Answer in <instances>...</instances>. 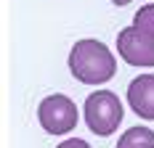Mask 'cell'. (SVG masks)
<instances>
[{"label": "cell", "mask_w": 154, "mask_h": 148, "mask_svg": "<svg viewBox=\"0 0 154 148\" xmlns=\"http://www.w3.org/2000/svg\"><path fill=\"white\" fill-rule=\"evenodd\" d=\"M85 122L91 127V132L106 138L112 135L120 122H122V103L117 98V93L112 90H96L85 98Z\"/></svg>", "instance_id": "2"}, {"label": "cell", "mask_w": 154, "mask_h": 148, "mask_svg": "<svg viewBox=\"0 0 154 148\" xmlns=\"http://www.w3.org/2000/svg\"><path fill=\"white\" fill-rule=\"evenodd\" d=\"M128 103L138 119L154 122V74L136 77L128 85Z\"/></svg>", "instance_id": "5"}, {"label": "cell", "mask_w": 154, "mask_h": 148, "mask_svg": "<svg viewBox=\"0 0 154 148\" xmlns=\"http://www.w3.org/2000/svg\"><path fill=\"white\" fill-rule=\"evenodd\" d=\"M117 53L130 66H154V34L128 27L117 34Z\"/></svg>", "instance_id": "4"}, {"label": "cell", "mask_w": 154, "mask_h": 148, "mask_svg": "<svg viewBox=\"0 0 154 148\" xmlns=\"http://www.w3.org/2000/svg\"><path fill=\"white\" fill-rule=\"evenodd\" d=\"M117 148H154V132L149 127H130L117 140Z\"/></svg>", "instance_id": "6"}, {"label": "cell", "mask_w": 154, "mask_h": 148, "mask_svg": "<svg viewBox=\"0 0 154 148\" xmlns=\"http://www.w3.org/2000/svg\"><path fill=\"white\" fill-rule=\"evenodd\" d=\"M37 119L48 135H66L77 127V106L72 98L56 93V95L43 98L37 108Z\"/></svg>", "instance_id": "3"}, {"label": "cell", "mask_w": 154, "mask_h": 148, "mask_svg": "<svg viewBox=\"0 0 154 148\" xmlns=\"http://www.w3.org/2000/svg\"><path fill=\"white\" fill-rule=\"evenodd\" d=\"M133 27L143 29L146 34H154V3H146V5H141L138 11H136Z\"/></svg>", "instance_id": "7"}, {"label": "cell", "mask_w": 154, "mask_h": 148, "mask_svg": "<svg viewBox=\"0 0 154 148\" xmlns=\"http://www.w3.org/2000/svg\"><path fill=\"white\" fill-rule=\"evenodd\" d=\"M69 72L85 85H104L117 74V58L101 40H80L69 50Z\"/></svg>", "instance_id": "1"}, {"label": "cell", "mask_w": 154, "mask_h": 148, "mask_svg": "<svg viewBox=\"0 0 154 148\" xmlns=\"http://www.w3.org/2000/svg\"><path fill=\"white\" fill-rule=\"evenodd\" d=\"M114 5H128V3H133V0H112Z\"/></svg>", "instance_id": "9"}, {"label": "cell", "mask_w": 154, "mask_h": 148, "mask_svg": "<svg viewBox=\"0 0 154 148\" xmlns=\"http://www.w3.org/2000/svg\"><path fill=\"white\" fill-rule=\"evenodd\" d=\"M56 148H91L85 140H80V138H72V140H61Z\"/></svg>", "instance_id": "8"}]
</instances>
